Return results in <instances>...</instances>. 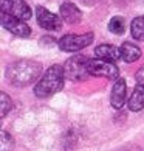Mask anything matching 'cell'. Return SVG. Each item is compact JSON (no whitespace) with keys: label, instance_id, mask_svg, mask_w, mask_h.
I'll return each instance as SVG.
<instances>
[{"label":"cell","instance_id":"5b68a950","mask_svg":"<svg viewBox=\"0 0 144 151\" xmlns=\"http://www.w3.org/2000/svg\"><path fill=\"white\" fill-rule=\"evenodd\" d=\"M88 72L92 76H104L107 80H118L119 76V70L113 63L110 61H104V59H90L88 63Z\"/></svg>","mask_w":144,"mask_h":151},{"label":"cell","instance_id":"6da1fadb","mask_svg":"<svg viewBox=\"0 0 144 151\" xmlns=\"http://www.w3.org/2000/svg\"><path fill=\"white\" fill-rule=\"evenodd\" d=\"M42 73V64L31 59H20L6 67V80L16 87H26L37 81Z\"/></svg>","mask_w":144,"mask_h":151},{"label":"cell","instance_id":"52a82bcc","mask_svg":"<svg viewBox=\"0 0 144 151\" xmlns=\"http://www.w3.org/2000/svg\"><path fill=\"white\" fill-rule=\"evenodd\" d=\"M2 25L5 27V30H8L17 37H28L31 35V30L25 24V20L14 17V16L6 14V13H2Z\"/></svg>","mask_w":144,"mask_h":151},{"label":"cell","instance_id":"8fae6325","mask_svg":"<svg viewBox=\"0 0 144 151\" xmlns=\"http://www.w3.org/2000/svg\"><path fill=\"white\" fill-rule=\"evenodd\" d=\"M95 55L96 58L104 59V61H110V63H115L121 58V50L116 48L115 45H109V44H102V45H98L95 48Z\"/></svg>","mask_w":144,"mask_h":151},{"label":"cell","instance_id":"ba28073f","mask_svg":"<svg viewBox=\"0 0 144 151\" xmlns=\"http://www.w3.org/2000/svg\"><path fill=\"white\" fill-rule=\"evenodd\" d=\"M36 14H37V24L43 30H59L60 25H62V20H60L62 17H59L57 14H53L51 11H48L43 6H37Z\"/></svg>","mask_w":144,"mask_h":151},{"label":"cell","instance_id":"9a60e30c","mask_svg":"<svg viewBox=\"0 0 144 151\" xmlns=\"http://www.w3.org/2000/svg\"><path fill=\"white\" fill-rule=\"evenodd\" d=\"M109 30L113 33V35H123V33L126 31V20L123 17H119V16H116V17H113L112 20L109 22Z\"/></svg>","mask_w":144,"mask_h":151},{"label":"cell","instance_id":"3957f363","mask_svg":"<svg viewBox=\"0 0 144 151\" xmlns=\"http://www.w3.org/2000/svg\"><path fill=\"white\" fill-rule=\"evenodd\" d=\"M88 63L90 58L84 56V55H74V56L68 58L64 64V72L65 78L71 81H84L90 76L88 72Z\"/></svg>","mask_w":144,"mask_h":151},{"label":"cell","instance_id":"7a4b0ae2","mask_svg":"<svg viewBox=\"0 0 144 151\" xmlns=\"http://www.w3.org/2000/svg\"><path fill=\"white\" fill-rule=\"evenodd\" d=\"M65 72L64 65L54 64L40 76V80L34 86V95L37 98H50L51 95L57 93L64 87Z\"/></svg>","mask_w":144,"mask_h":151},{"label":"cell","instance_id":"5bb4252c","mask_svg":"<svg viewBox=\"0 0 144 151\" xmlns=\"http://www.w3.org/2000/svg\"><path fill=\"white\" fill-rule=\"evenodd\" d=\"M132 36L138 41H144V16L132 20Z\"/></svg>","mask_w":144,"mask_h":151},{"label":"cell","instance_id":"30bf717a","mask_svg":"<svg viewBox=\"0 0 144 151\" xmlns=\"http://www.w3.org/2000/svg\"><path fill=\"white\" fill-rule=\"evenodd\" d=\"M59 13H60L62 20H65L70 25L77 24V22H81V19H82L81 9L77 8L74 3H71V2H64L62 5H60V8H59Z\"/></svg>","mask_w":144,"mask_h":151},{"label":"cell","instance_id":"7c38bea8","mask_svg":"<svg viewBox=\"0 0 144 151\" xmlns=\"http://www.w3.org/2000/svg\"><path fill=\"white\" fill-rule=\"evenodd\" d=\"M119 50H121V59H124L126 63H135L141 58V48L133 42H124Z\"/></svg>","mask_w":144,"mask_h":151},{"label":"cell","instance_id":"277c9868","mask_svg":"<svg viewBox=\"0 0 144 151\" xmlns=\"http://www.w3.org/2000/svg\"><path fill=\"white\" fill-rule=\"evenodd\" d=\"M93 33H85V35H65L62 39H59L57 45L62 52H79L84 50L87 45H90L93 42Z\"/></svg>","mask_w":144,"mask_h":151},{"label":"cell","instance_id":"2e32d148","mask_svg":"<svg viewBox=\"0 0 144 151\" xmlns=\"http://www.w3.org/2000/svg\"><path fill=\"white\" fill-rule=\"evenodd\" d=\"M0 142H2V151H13L14 148V140L6 131L0 132Z\"/></svg>","mask_w":144,"mask_h":151},{"label":"cell","instance_id":"8992f818","mask_svg":"<svg viewBox=\"0 0 144 151\" xmlns=\"http://www.w3.org/2000/svg\"><path fill=\"white\" fill-rule=\"evenodd\" d=\"M0 8H2V13L11 14L22 20H28L31 17V8L23 0H2Z\"/></svg>","mask_w":144,"mask_h":151},{"label":"cell","instance_id":"ac0fdd59","mask_svg":"<svg viewBox=\"0 0 144 151\" xmlns=\"http://www.w3.org/2000/svg\"><path fill=\"white\" fill-rule=\"evenodd\" d=\"M135 80H136L138 84H143V86H144V65H143V67H141V69L138 70V72H136Z\"/></svg>","mask_w":144,"mask_h":151},{"label":"cell","instance_id":"9c48e42d","mask_svg":"<svg viewBox=\"0 0 144 151\" xmlns=\"http://www.w3.org/2000/svg\"><path fill=\"white\" fill-rule=\"evenodd\" d=\"M127 98V84L124 78H118L113 84L112 93H110V104L113 106L115 109H121L126 103Z\"/></svg>","mask_w":144,"mask_h":151},{"label":"cell","instance_id":"e0dca14e","mask_svg":"<svg viewBox=\"0 0 144 151\" xmlns=\"http://www.w3.org/2000/svg\"><path fill=\"white\" fill-rule=\"evenodd\" d=\"M0 103H2V117H5L8 112H9V109L13 108V101H11V98L8 97L5 92L0 93Z\"/></svg>","mask_w":144,"mask_h":151},{"label":"cell","instance_id":"d6986e66","mask_svg":"<svg viewBox=\"0 0 144 151\" xmlns=\"http://www.w3.org/2000/svg\"><path fill=\"white\" fill-rule=\"evenodd\" d=\"M81 2L84 3V5H93V3H96L98 0H81Z\"/></svg>","mask_w":144,"mask_h":151},{"label":"cell","instance_id":"4fadbf2b","mask_svg":"<svg viewBox=\"0 0 144 151\" xmlns=\"http://www.w3.org/2000/svg\"><path fill=\"white\" fill-rule=\"evenodd\" d=\"M129 109L133 111V112L144 109V86L143 84H138L133 89V92H132L129 98Z\"/></svg>","mask_w":144,"mask_h":151}]
</instances>
